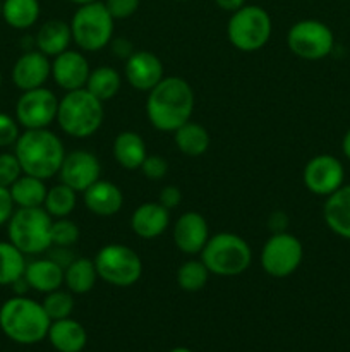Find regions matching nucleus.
<instances>
[{"instance_id": "c85d7f7f", "label": "nucleus", "mask_w": 350, "mask_h": 352, "mask_svg": "<svg viewBox=\"0 0 350 352\" xmlns=\"http://www.w3.org/2000/svg\"><path fill=\"white\" fill-rule=\"evenodd\" d=\"M175 146L185 157H201L209 148V134L201 124L187 120L177 131H174Z\"/></svg>"}, {"instance_id": "c9c22d12", "label": "nucleus", "mask_w": 350, "mask_h": 352, "mask_svg": "<svg viewBox=\"0 0 350 352\" xmlns=\"http://www.w3.org/2000/svg\"><path fill=\"white\" fill-rule=\"evenodd\" d=\"M23 175L19 160L14 153H0V186L10 188Z\"/></svg>"}, {"instance_id": "20e7f679", "label": "nucleus", "mask_w": 350, "mask_h": 352, "mask_svg": "<svg viewBox=\"0 0 350 352\" xmlns=\"http://www.w3.org/2000/svg\"><path fill=\"white\" fill-rule=\"evenodd\" d=\"M105 119L103 102L86 88L67 91L58 100L57 122L67 136L86 140L98 133Z\"/></svg>"}, {"instance_id": "2eb2a0df", "label": "nucleus", "mask_w": 350, "mask_h": 352, "mask_svg": "<svg viewBox=\"0 0 350 352\" xmlns=\"http://www.w3.org/2000/svg\"><path fill=\"white\" fill-rule=\"evenodd\" d=\"M89 74L91 67L82 52L65 50L51 60V79L65 93L84 88Z\"/></svg>"}, {"instance_id": "f03ea898", "label": "nucleus", "mask_w": 350, "mask_h": 352, "mask_svg": "<svg viewBox=\"0 0 350 352\" xmlns=\"http://www.w3.org/2000/svg\"><path fill=\"white\" fill-rule=\"evenodd\" d=\"M14 155L23 174L47 181L60 170L65 148L60 138L50 129H26L14 144Z\"/></svg>"}, {"instance_id": "a878e982", "label": "nucleus", "mask_w": 350, "mask_h": 352, "mask_svg": "<svg viewBox=\"0 0 350 352\" xmlns=\"http://www.w3.org/2000/svg\"><path fill=\"white\" fill-rule=\"evenodd\" d=\"M98 280L95 261L89 258H74L64 270V285L72 294H88Z\"/></svg>"}, {"instance_id": "6ab92c4d", "label": "nucleus", "mask_w": 350, "mask_h": 352, "mask_svg": "<svg viewBox=\"0 0 350 352\" xmlns=\"http://www.w3.org/2000/svg\"><path fill=\"white\" fill-rule=\"evenodd\" d=\"M170 226V210L161 203H143L130 215V229L141 239H156Z\"/></svg>"}, {"instance_id": "aec40b11", "label": "nucleus", "mask_w": 350, "mask_h": 352, "mask_svg": "<svg viewBox=\"0 0 350 352\" xmlns=\"http://www.w3.org/2000/svg\"><path fill=\"white\" fill-rule=\"evenodd\" d=\"M84 206L96 217H113L122 210L124 195L117 184L98 179L82 192Z\"/></svg>"}, {"instance_id": "6e6552de", "label": "nucleus", "mask_w": 350, "mask_h": 352, "mask_svg": "<svg viewBox=\"0 0 350 352\" xmlns=\"http://www.w3.org/2000/svg\"><path fill=\"white\" fill-rule=\"evenodd\" d=\"M273 23L266 9L244 6L232 12L226 24V38L240 52H257L270 41Z\"/></svg>"}, {"instance_id": "5701e85b", "label": "nucleus", "mask_w": 350, "mask_h": 352, "mask_svg": "<svg viewBox=\"0 0 350 352\" xmlns=\"http://www.w3.org/2000/svg\"><path fill=\"white\" fill-rule=\"evenodd\" d=\"M47 339L58 352H81L88 342V333L81 323L69 316L51 322Z\"/></svg>"}, {"instance_id": "37998d69", "label": "nucleus", "mask_w": 350, "mask_h": 352, "mask_svg": "<svg viewBox=\"0 0 350 352\" xmlns=\"http://www.w3.org/2000/svg\"><path fill=\"white\" fill-rule=\"evenodd\" d=\"M268 227H270L271 234L273 232H285L288 227V217L283 212H275L271 213L268 219Z\"/></svg>"}, {"instance_id": "f704fd0d", "label": "nucleus", "mask_w": 350, "mask_h": 352, "mask_svg": "<svg viewBox=\"0 0 350 352\" xmlns=\"http://www.w3.org/2000/svg\"><path fill=\"white\" fill-rule=\"evenodd\" d=\"M81 237L78 223L72 222L71 219H54L51 223V246L72 248Z\"/></svg>"}, {"instance_id": "ddd939ff", "label": "nucleus", "mask_w": 350, "mask_h": 352, "mask_svg": "<svg viewBox=\"0 0 350 352\" xmlns=\"http://www.w3.org/2000/svg\"><path fill=\"white\" fill-rule=\"evenodd\" d=\"M302 179L309 192L328 198L343 186L345 170L342 162L333 155H318L305 164Z\"/></svg>"}, {"instance_id": "4c0bfd02", "label": "nucleus", "mask_w": 350, "mask_h": 352, "mask_svg": "<svg viewBox=\"0 0 350 352\" xmlns=\"http://www.w3.org/2000/svg\"><path fill=\"white\" fill-rule=\"evenodd\" d=\"M19 136V122L16 120V117L0 112V148L14 146Z\"/></svg>"}, {"instance_id": "39448f33", "label": "nucleus", "mask_w": 350, "mask_h": 352, "mask_svg": "<svg viewBox=\"0 0 350 352\" xmlns=\"http://www.w3.org/2000/svg\"><path fill=\"white\" fill-rule=\"evenodd\" d=\"M199 256L209 274L216 277H239L253 263L249 243L233 232H218L209 237Z\"/></svg>"}, {"instance_id": "8fccbe9b", "label": "nucleus", "mask_w": 350, "mask_h": 352, "mask_svg": "<svg viewBox=\"0 0 350 352\" xmlns=\"http://www.w3.org/2000/svg\"><path fill=\"white\" fill-rule=\"evenodd\" d=\"M175 2H187V0H175Z\"/></svg>"}, {"instance_id": "4468645a", "label": "nucleus", "mask_w": 350, "mask_h": 352, "mask_svg": "<svg viewBox=\"0 0 350 352\" xmlns=\"http://www.w3.org/2000/svg\"><path fill=\"white\" fill-rule=\"evenodd\" d=\"M57 175L60 182L74 189L75 192H84L102 175V164L91 151L74 150L65 153Z\"/></svg>"}, {"instance_id": "a18cd8bd", "label": "nucleus", "mask_w": 350, "mask_h": 352, "mask_svg": "<svg viewBox=\"0 0 350 352\" xmlns=\"http://www.w3.org/2000/svg\"><path fill=\"white\" fill-rule=\"evenodd\" d=\"M342 150H343V155H345V157L350 160V129L347 131V134H345V136H343Z\"/></svg>"}, {"instance_id": "bb28decb", "label": "nucleus", "mask_w": 350, "mask_h": 352, "mask_svg": "<svg viewBox=\"0 0 350 352\" xmlns=\"http://www.w3.org/2000/svg\"><path fill=\"white\" fill-rule=\"evenodd\" d=\"M16 208H38L43 206L48 188L43 179L23 174L9 188Z\"/></svg>"}, {"instance_id": "f257e3e1", "label": "nucleus", "mask_w": 350, "mask_h": 352, "mask_svg": "<svg viewBox=\"0 0 350 352\" xmlns=\"http://www.w3.org/2000/svg\"><path fill=\"white\" fill-rule=\"evenodd\" d=\"M194 91L184 78H163L146 98V116L151 126L163 133H174L191 120L194 112Z\"/></svg>"}, {"instance_id": "58836bf2", "label": "nucleus", "mask_w": 350, "mask_h": 352, "mask_svg": "<svg viewBox=\"0 0 350 352\" xmlns=\"http://www.w3.org/2000/svg\"><path fill=\"white\" fill-rule=\"evenodd\" d=\"M141 0H105V6L113 19H127L139 9Z\"/></svg>"}, {"instance_id": "1a4fd4ad", "label": "nucleus", "mask_w": 350, "mask_h": 352, "mask_svg": "<svg viewBox=\"0 0 350 352\" xmlns=\"http://www.w3.org/2000/svg\"><path fill=\"white\" fill-rule=\"evenodd\" d=\"M98 278L113 287H130L143 275V261L132 248L112 243L103 246L93 258Z\"/></svg>"}, {"instance_id": "473e14b6", "label": "nucleus", "mask_w": 350, "mask_h": 352, "mask_svg": "<svg viewBox=\"0 0 350 352\" xmlns=\"http://www.w3.org/2000/svg\"><path fill=\"white\" fill-rule=\"evenodd\" d=\"M209 272L206 268V265L202 263L201 258L199 260H187L178 267L177 275V284L182 291L185 292H198L201 289H205V285L208 284Z\"/></svg>"}, {"instance_id": "72a5a7b5", "label": "nucleus", "mask_w": 350, "mask_h": 352, "mask_svg": "<svg viewBox=\"0 0 350 352\" xmlns=\"http://www.w3.org/2000/svg\"><path fill=\"white\" fill-rule=\"evenodd\" d=\"M43 309L47 311L48 318L51 322L55 320H64L69 318L74 311V296L71 291H64V289H57L48 294H45L43 302H41Z\"/></svg>"}, {"instance_id": "c03bdc74", "label": "nucleus", "mask_w": 350, "mask_h": 352, "mask_svg": "<svg viewBox=\"0 0 350 352\" xmlns=\"http://www.w3.org/2000/svg\"><path fill=\"white\" fill-rule=\"evenodd\" d=\"M216 6L222 10H226V12H235L240 7L246 6V0H215Z\"/></svg>"}, {"instance_id": "9d476101", "label": "nucleus", "mask_w": 350, "mask_h": 352, "mask_svg": "<svg viewBox=\"0 0 350 352\" xmlns=\"http://www.w3.org/2000/svg\"><path fill=\"white\" fill-rule=\"evenodd\" d=\"M304 248L299 237L290 232H273L261 250V267L273 278L290 277L301 267Z\"/></svg>"}, {"instance_id": "412c9836", "label": "nucleus", "mask_w": 350, "mask_h": 352, "mask_svg": "<svg viewBox=\"0 0 350 352\" xmlns=\"http://www.w3.org/2000/svg\"><path fill=\"white\" fill-rule=\"evenodd\" d=\"M24 280L33 291L48 294L64 285V267H60L51 258H38L26 263Z\"/></svg>"}, {"instance_id": "ea45409f", "label": "nucleus", "mask_w": 350, "mask_h": 352, "mask_svg": "<svg viewBox=\"0 0 350 352\" xmlns=\"http://www.w3.org/2000/svg\"><path fill=\"white\" fill-rule=\"evenodd\" d=\"M158 203H161V205L168 210L177 208V206L182 203L180 188H177V186L174 184L165 186V188L160 191V196H158Z\"/></svg>"}, {"instance_id": "dca6fc26", "label": "nucleus", "mask_w": 350, "mask_h": 352, "mask_svg": "<svg viewBox=\"0 0 350 352\" xmlns=\"http://www.w3.org/2000/svg\"><path fill=\"white\" fill-rule=\"evenodd\" d=\"M124 78L137 91L150 93L165 78L163 62L148 50H137L124 65Z\"/></svg>"}, {"instance_id": "de8ad7c7", "label": "nucleus", "mask_w": 350, "mask_h": 352, "mask_svg": "<svg viewBox=\"0 0 350 352\" xmlns=\"http://www.w3.org/2000/svg\"><path fill=\"white\" fill-rule=\"evenodd\" d=\"M170 352H192V351L187 349V347H175V349H172Z\"/></svg>"}, {"instance_id": "4be33fe9", "label": "nucleus", "mask_w": 350, "mask_h": 352, "mask_svg": "<svg viewBox=\"0 0 350 352\" xmlns=\"http://www.w3.org/2000/svg\"><path fill=\"white\" fill-rule=\"evenodd\" d=\"M323 217L333 234L350 241V184H343L326 198Z\"/></svg>"}, {"instance_id": "0eeeda50", "label": "nucleus", "mask_w": 350, "mask_h": 352, "mask_svg": "<svg viewBox=\"0 0 350 352\" xmlns=\"http://www.w3.org/2000/svg\"><path fill=\"white\" fill-rule=\"evenodd\" d=\"M72 41L82 52H98L110 45L113 38L115 19L106 9L105 2L86 3L78 7L71 19Z\"/></svg>"}, {"instance_id": "3c124183", "label": "nucleus", "mask_w": 350, "mask_h": 352, "mask_svg": "<svg viewBox=\"0 0 350 352\" xmlns=\"http://www.w3.org/2000/svg\"><path fill=\"white\" fill-rule=\"evenodd\" d=\"M0 86H2V74H0Z\"/></svg>"}, {"instance_id": "49530a36", "label": "nucleus", "mask_w": 350, "mask_h": 352, "mask_svg": "<svg viewBox=\"0 0 350 352\" xmlns=\"http://www.w3.org/2000/svg\"><path fill=\"white\" fill-rule=\"evenodd\" d=\"M69 2L75 3V6H78V7H81V6H86V3H93V2H98V0H69Z\"/></svg>"}, {"instance_id": "79ce46f5", "label": "nucleus", "mask_w": 350, "mask_h": 352, "mask_svg": "<svg viewBox=\"0 0 350 352\" xmlns=\"http://www.w3.org/2000/svg\"><path fill=\"white\" fill-rule=\"evenodd\" d=\"M110 47H112V52L115 57L126 58V60L134 54V52H136L134 50L132 43H130L127 38H115V40L112 38V41H110Z\"/></svg>"}, {"instance_id": "09e8293b", "label": "nucleus", "mask_w": 350, "mask_h": 352, "mask_svg": "<svg viewBox=\"0 0 350 352\" xmlns=\"http://www.w3.org/2000/svg\"><path fill=\"white\" fill-rule=\"evenodd\" d=\"M0 19H2V0H0Z\"/></svg>"}, {"instance_id": "f8f14e48", "label": "nucleus", "mask_w": 350, "mask_h": 352, "mask_svg": "<svg viewBox=\"0 0 350 352\" xmlns=\"http://www.w3.org/2000/svg\"><path fill=\"white\" fill-rule=\"evenodd\" d=\"M57 112L58 98L45 86L23 91L16 102V120L24 129H48Z\"/></svg>"}, {"instance_id": "cd10ccee", "label": "nucleus", "mask_w": 350, "mask_h": 352, "mask_svg": "<svg viewBox=\"0 0 350 352\" xmlns=\"http://www.w3.org/2000/svg\"><path fill=\"white\" fill-rule=\"evenodd\" d=\"M40 0H2V19L14 30H30L40 19Z\"/></svg>"}, {"instance_id": "7ed1b4c3", "label": "nucleus", "mask_w": 350, "mask_h": 352, "mask_svg": "<svg viewBox=\"0 0 350 352\" xmlns=\"http://www.w3.org/2000/svg\"><path fill=\"white\" fill-rule=\"evenodd\" d=\"M51 320L41 302L26 296H14L0 306V330L12 342L31 346L47 339Z\"/></svg>"}, {"instance_id": "7c9ffc66", "label": "nucleus", "mask_w": 350, "mask_h": 352, "mask_svg": "<svg viewBox=\"0 0 350 352\" xmlns=\"http://www.w3.org/2000/svg\"><path fill=\"white\" fill-rule=\"evenodd\" d=\"M26 254L10 241H0V285H12L26 270Z\"/></svg>"}, {"instance_id": "423d86ee", "label": "nucleus", "mask_w": 350, "mask_h": 352, "mask_svg": "<svg viewBox=\"0 0 350 352\" xmlns=\"http://www.w3.org/2000/svg\"><path fill=\"white\" fill-rule=\"evenodd\" d=\"M51 223L54 219L43 206L16 208L7 222V236L21 253L36 256L51 248Z\"/></svg>"}, {"instance_id": "e433bc0d", "label": "nucleus", "mask_w": 350, "mask_h": 352, "mask_svg": "<svg viewBox=\"0 0 350 352\" xmlns=\"http://www.w3.org/2000/svg\"><path fill=\"white\" fill-rule=\"evenodd\" d=\"M139 170L150 181H161L168 174V162L160 155H148Z\"/></svg>"}, {"instance_id": "393cba45", "label": "nucleus", "mask_w": 350, "mask_h": 352, "mask_svg": "<svg viewBox=\"0 0 350 352\" xmlns=\"http://www.w3.org/2000/svg\"><path fill=\"white\" fill-rule=\"evenodd\" d=\"M71 43V24L62 19H50L45 24H41L36 33V38H34L36 50H40L47 57H57L62 52L69 50V45Z\"/></svg>"}, {"instance_id": "f3484780", "label": "nucleus", "mask_w": 350, "mask_h": 352, "mask_svg": "<svg viewBox=\"0 0 350 352\" xmlns=\"http://www.w3.org/2000/svg\"><path fill=\"white\" fill-rule=\"evenodd\" d=\"M172 237L178 251L194 256L202 251L209 239V227L199 212H185L175 222Z\"/></svg>"}, {"instance_id": "9b49d317", "label": "nucleus", "mask_w": 350, "mask_h": 352, "mask_svg": "<svg viewBox=\"0 0 350 352\" xmlns=\"http://www.w3.org/2000/svg\"><path fill=\"white\" fill-rule=\"evenodd\" d=\"M292 54L304 60H321L328 57L335 45L333 31L318 19H302L292 24L287 34Z\"/></svg>"}, {"instance_id": "a211bd4d", "label": "nucleus", "mask_w": 350, "mask_h": 352, "mask_svg": "<svg viewBox=\"0 0 350 352\" xmlns=\"http://www.w3.org/2000/svg\"><path fill=\"white\" fill-rule=\"evenodd\" d=\"M10 78L21 91L41 88L51 78L50 57L41 54L40 50L24 52L14 64Z\"/></svg>"}, {"instance_id": "b1692460", "label": "nucleus", "mask_w": 350, "mask_h": 352, "mask_svg": "<svg viewBox=\"0 0 350 352\" xmlns=\"http://www.w3.org/2000/svg\"><path fill=\"white\" fill-rule=\"evenodd\" d=\"M113 158L126 170H137L148 157L146 143L143 136L134 131H122L115 136L112 146Z\"/></svg>"}, {"instance_id": "a19ab883", "label": "nucleus", "mask_w": 350, "mask_h": 352, "mask_svg": "<svg viewBox=\"0 0 350 352\" xmlns=\"http://www.w3.org/2000/svg\"><path fill=\"white\" fill-rule=\"evenodd\" d=\"M14 210H16V205H14L9 188H2L0 186V226L9 222Z\"/></svg>"}, {"instance_id": "2f4dec72", "label": "nucleus", "mask_w": 350, "mask_h": 352, "mask_svg": "<svg viewBox=\"0 0 350 352\" xmlns=\"http://www.w3.org/2000/svg\"><path fill=\"white\" fill-rule=\"evenodd\" d=\"M75 205H78V192L60 182L47 191L43 208L51 219H65L74 212Z\"/></svg>"}, {"instance_id": "c756f323", "label": "nucleus", "mask_w": 350, "mask_h": 352, "mask_svg": "<svg viewBox=\"0 0 350 352\" xmlns=\"http://www.w3.org/2000/svg\"><path fill=\"white\" fill-rule=\"evenodd\" d=\"M120 86H122L120 72L117 69L108 67V65H100V67L91 69V74H89L84 88L93 96H96L102 102H106L120 91Z\"/></svg>"}]
</instances>
